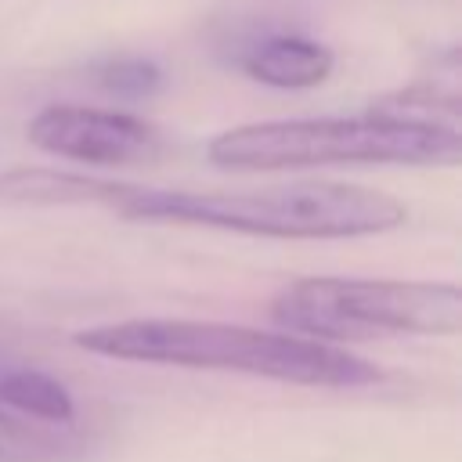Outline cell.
I'll list each match as a JSON object with an SVG mask.
<instances>
[{
    "label": "cell",
    "instance_id": "obj_7",
    "mask_svg": "<svg viewBox=\"0 0 462 462\" xmlns=\"http://www.w3.org/2000/svg\"><path fill=\"white\" fill-rule=\"evenodd\" d=\"M0 404L32 415L40 422H72L76 404L72 393L47 372L32 368V365H14V361H0Z\"/></svg>",
    "mask_w": 462,
    "mask_h": 462
},
{
    "label": "cell",
    "instance_id": "obj_8",
    "mask_svg": "<svg viewBox=\"0 0 462 462\" xmlns=\"http://www.w3.org/2000/svg\"><path fill=\"white\" fill-rule=\"evenodd\" d=\"M97 87L119 97H148L162 87V69L148 58H108L94 72Z\"/></svg>",
    "mask_w": 462,
    "mask_h": 462
},
{
    "label": "cell",
    "instance_id": "obj_6",
    "mask_svg": "<svg viewBox=\"0 0 462 462\" xmlns=\"http://www.w3.org/2000/svg\"><path fill=\"white\" fill-rule=\"evenodd\" d=\"M332 65H336V54L325 43L307 36H267L245 58V72L278 90L318 87L332 76Z\"/></svg>",
    "mask_w": 462,
    "mask_h": 462
},
{
    "label": "cell",
    "instance_id": "obj_9",
    "mask_svg": "<svg viewBox=\"0 0 462 462\" xmlns=\"http://www.w3.org/2000/svg\"><path fill=\"white\" fill-rule=\"evenodd\" d=\"M47 451H54L51 437H43L40 430H29L25 422L0 411V462H25V458H36Z\"/></svg>",
    "mask_w": 462,
    "mask_h": 462
},
{
    "label": "cell",
    "instance_id": "obj_1",
    "mask_svg": "<svg viewBox=\"0 0 462 462\" xmlns=\"http://www.w3.org/2000/svg\"><path fill=\"white\" fill-rule=\"evenodd\" d=\"M72 202H94L126 220L199 224L263 238H365L404 224V206L393 195L336 180L184 191L76 173Z\"/></svg>",
    "mask_w": 462,
    "mask_h": 462
},
{
    "label": "cell",
    "instance_id": "obj_2",
    "mask_svg": "<svg viewBox=\"0 0 462 462\" xmlns=\"http://www.w3.org/2000/svg\"><path fill=\"white\" fill-rule=\"evenodd\" d=\"M76 346L141 365H173V368H209V372H242L263 375L296 386H328L357 390L383 379V372L328 343L300 339L289 332L224 325V321H191V318H130L112 325H94L76 332Z\"/></svg>",
    "mask_w": 462,
    "mask_h": 462
},
{
    "label": "cell",
    "instance_id": "obj_5",
    "mask_svg": "<svg viewBox=\"0 0 462 462\" xmlns=\"http://www.w3.org/2000/svg\"><path fill=\"white\" fill-rule=\"evenodd\" d=\"M29 141L51 155L83 166H148L162 155V137L152 123L87 105H51L32 116Z\"/></svg>",
    "mask_w": 462,
    "mask_h": 462
},
{
    "label": "cell",
    "instance_id": "obj_3",
    "mask_svg": "<svg viewBox=\"0 0 462 462\" xmlns=\"http://www.w3.org/2000/svg\"><path fill=\"white\" fill-rule=\"evenodd\" d=\"M224 170H307V166H458L462 134L440 119L365 112L328 119L249 123L224 130L206 148Z\"/></svg>",
    "mask_w": 462,
    "mask_h": 462
},
{
    "label": "cell",
    "instance_id": "obj_4",
    "mask_svg": "<svg viewBox=\"0 0 462 462\" xmlns=\"http://www.w3.org/2000/svg\"><path fill=\"white\" fill-rule=\"evenodd\" d=\"M271 318L282 332L328 346L372 336H455L462 289L404 278H296L271 300Z\"/></svg>",
    "mask_w": 462,
    "mask_h": 462
}]
</instances>
